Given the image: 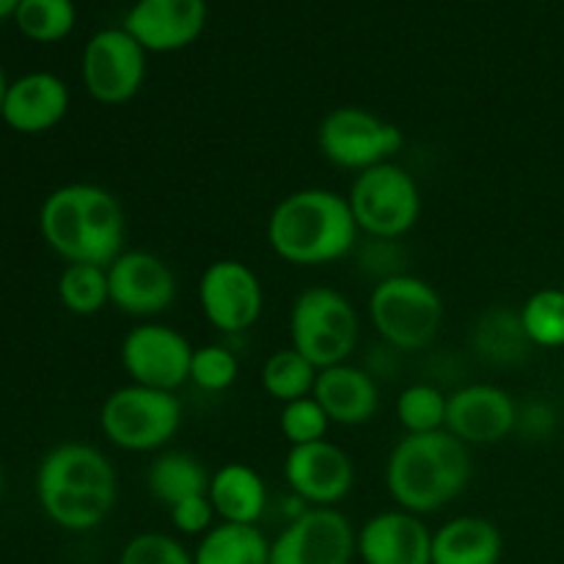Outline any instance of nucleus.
Here are the masks:
<instances>
[{
    "label": "nucleus",
    "mask_w": 564,
    "mask_h": 564,
    "mask_svg": "<svg viewBox=\"0 0 564 564\" xmlns=\"http://www.w3.org/2000/svg\"><path fill=\"white\" fill-rule=\"evenodd\" d=\"M39 231L66 264L108 268L127 251V215L119 198L94 182H69L47 193L39 209Z\"/></svg>",
    "instance_id": "1"
},
{
    "label": "nucleus",
    "mask_w": 564,
    "mask_h": 564,
    "mask_svg": "<svg viewBox=\"0 0 564 564\" xmlns=\"http://www.w3.org/2000/svg\"><path fill=\"white\" fill-rule=\"evenodd\" d=\"M36 499L44 516L66 532H91L113 512L119 477L97 446L66 441L42 457Z\"/></svg>",
    "instance_id": "2"
},
{
    "label": "nucleus",
    "mask_w": 564,
    "mask_h": 564,
    "mask_svg": "<svg viewBox=\"0 0 564 564\" xmlns=\"http://www.w3.org/2000/svg\"><path fill=\"white\" fill-rule=\"evenodd\" d=\"M347 196L328 187H303L281 198L268 218L275 257L295 268H323L345 259L358 242Z\"/></svg>",
    "instance_id": "3"
},
{
    "label": "nucleus",
    "mask_w": 564,
    "mask_h": 564,
    "mask_svg": "<svg viewBox=\"0 0 564 564\" xmlns=\"http://www.w3.org/2000/svg\"><path fill=\"white\" fill-rule=\"evenodd\" d=\"M471 482V452L449 430L402 435L386 460V488L400 510L430 516L444 510Z\"/></svg>",
    "instance_id": "4"
},
{
    "label": "nucleus",
    "mask_w": 564,
    "mask_h": 564,
    "mask_svg": "<svg viewBox=\"0 0 564 564\" xmlns=\"http://www.w3.org/2000/svg\"><path fill=\"white\" fill-rule=\"evenodd\" d=\"M369 317L389 347L416 352L433 345L444 325V301L430 281L411 273L378 279L369 292Z\"/></svg>",
    "instance_id": "5"
},
{
    "label": "nucleus",
    "mask_w": 564,
    "mask_h": 564,
    "mask_svg": "<svg viewBox=\"0 0 564 564\" xmlns=\"http://www.w3.org/2000/svg\"><path fill=\"white\" fill-rule=\"evenodd\" d=\"M358 314L334 286H308L295 297L290 312V347L317 369L350 361L358 345Z\"/></svg>",
    "instance_id": "6"
},
{
    "label": "nucleus",
    "mask_w": 564,
    "mask_h": 564,
    "mask_svg": "<svg viewBox=\"0 0 564 564\" xmlns=\"http://www.w3.org/2000/svg\"><path fill=\"white\" fill-rule=\"evenodd\" d=\"M182 427V402L174 391L127 383L99 408V430L124 452H158Z\"/></svg>",
    "instance_id": "7"
},
{
    "label": "nucleus",
    "mask_w": 564,
    "mask_h": 564,
    "mask_svg": "<svg viewBox=\"0 0 564 564\" xmlns=\"http://www.w3.org/2000/svg\"><path fill=\"white\" fill-rule=\"evenodd\" d=\"M347 202L358 231L375 240H397L408 235L422 215V191L411 171L394 160L356 174Z\"/></svg>",
    "instance_id": "8"
},
{
    "label": "nucleus",
    "mask_w": 564,
    "mask_h": 564,
    "mask_svg": "<svg viewBox=\"0 0 564 564\" xmlns=\"http://www.w3.org/2000/svg\"><path fill=\"white\" fill-rule=\"evenodd\" d=\"M405 135L394 121L358 105H341L323 116L317 127V149L330 165L345 171L375 169L394 160Z\"/></svg>",
    "instance_id": "9"
},
{
    "label": "nucleus",
    "mask_w": 564,
    "mask_h": 564,
    "mask_svg": "<svg viewBox=\"0 0 564 564\" xmlns=\"http://www.w3.org/2000/svg\"><path fill=\"white\" fill-rule=\"evenodd\" d=\"M80 75L94 102L124 105L147 80V50L124 28H105L86 42Z\"/></svg>",
    "instance_id": "10"
},
{
    "label": "nucleus",
    "mask_w": 564,
    "mask_h": 564,
    "mask_svg": "<svg viewBox=\"0 0 564 564\" xmlns=\"http://www.w3.org/2000/svg\"><path fill=\"white\" fill-rule=\"evenodd\" d=\"M196 347L185 334L163 323H141L121 339L119 361L130 383L160 391H176L191 383V361Z\"/></svg>",
    "instance_id": "11"
},
{
    "label": "nucleus",
    "mask_w": 564,
    "mask_h": 564,
    "mask_svg": "<svg viewBox=\"0 0 564 564\" xmlns=\"http://www.w3.org/2000/svg\"><path fill=\"white\" fill-rule=\"evenodd\" d=\"M202 314L220 334H246L264 312V290L253 268L240 259H218L198 279Z\"/></svg>",
    "instance_id": "12"
},
{
    "label": "nucleus",
    "mask_w": 564,
    "mask_h": 564,
    "mask_svg": "<svg viewBox=\"0 0 564 564\" xmlns=\"http://www.w3.org/2000/svg\"><path fill=\"white\" fill-rule=\"evenodd\" d=\"M356 529L336 507L301 510L270 543V564H350Z\"/></svg>",
    "instance_id": "13"
},
{
    "label": "nucleus",
    "mask_w": 564,
    "mask_h": 564,
    "mask_svg": "<svg viewBox=\"0 0 564 564\" xmlns=\"http://www.w3.org/2000/svg\"><path fill=\"white\" fill-rule=\"evenodd\" d=\"M110 306L130 317H158L176 301V275L163 257L132 248L108 264Z\"/></svg>",
    "instance_id": "14"
},
{
    "label": "nucleus",
    "mask_w": 564,
    "mask_h": 564,
    "mask_svg": "<svg viewBox=\"0 0 564 564\" xmlns=\"http://www.w3.org/2000/svg\"><path fill=\"white\" fill-rule=\"evenodd\" d=\"M284 479L292 494L312 507H334L356 485V468L341 446L325 441L290 446L284 457Z\"/></svg>",
    "instance_id": "15"
},
{
    "label": "nucleus",
    "mask_w": 564,
    "mask_h": 564,
    "mask_svg": "<svg viewBox=\"0 0 564 564\" xmlns=\"http://www.w3.org/2000/svg\"><path fill=\"white\" fill-rule=\"evenodd\" d=\"M516 400L494 383H468L452 391L446 430L466 446H494L518 427Z\"/></svg>",
    "instance_id": "16"
},
{
    "label": "nucleus",
    "mask_w": 564,
    "mask_h": 564,
    "mask_svg": "<svg viewBox=\"0 0 564 564\" xmlns=\"http://www.w3.org/2000/svg\"><path fill=\"white\" fill-rule=\"evenodd\" d=\"M207 25V0H138L124 17V31L147 53L191 47Z\"/></svg>",
    "instance_id": "17"
},
{
    "label": "nucleus",
    "mask_w": 564,
    "mask_h": 564,
    "mask_svg": "<svg viewBox=\"0 0 564 564\" xmlns=\"http://www.w3.org/2000/svg\"><path fill=\"white\" fill-rule=\"evenodd\" d=\"M356 554L364 564H433V532L422 516L397 507L358 529Z\"/></svg>",
    "instance_id": "18"
},
{
    "label": "nucleus",
    "mask_w": 564,
    "mask_h": 564,
    "mask_svg": "<svg viewBox=\"0 0 564 564\" xmlns=\"http://www.w3.org/2000/svg\"><path fill=\"white\" fill-rule=\"evenodd\" d=\"M69 113V88L53 72H28L9 83L0 119L20 135L55 130Z\"/></svg>",
    "instance_id": "19"
},
{
    "label": "nucleus",
    "mask_w": 564,
    "mask_h": 564,
    "mask_svg": "<svg viewBox=\"0 0 564 564\" xmlns=\"http://www.w3.org/2000/svg\"><path fill=\"white\" fill-rule=\"evenodd\" d=\"M312 397L328 413L330 424L341 427H361L372 422L380 408V389L375 378L367 369L352 367L350 361L319 369Z\"/></svg>",
    "instance_id": "20"
},
{
    "label": "nucleus",
    "mask_w": 564,
    "mask_h": 564,
    "mask_svg": "<svg viewBox=\"0 0 564 564\" xmlns=\"http://www.w3.org/2000/svg\"><path fill=\"white\" fill-rule=\"evenodd\" d=\"M505 538L488 518L460 516L433 532V564H499Z\"/></svg>",
    "instance_id": "21"
},
{
    "label": "nucleus",
    "mask_w": 564,
    "mask_h": 564,
    "mask_svg": "<svg viewBox=\"0 0 564 564\" xmlns=\"http://www.w3.org/2000/svg\"><path fill=\"white\" fill-rule=\"evenodd\" d=\"M209 501L220 523L257 527L268 507V488L257 468L246 463H226L209 477Z\"/></svg>",
    "instance_id": "22"
},
{
    "label": "nucleus",
    "mask_w": 564,
    "mask_h": 564,
    "mask_svg": "<svg viewBox=\"0 0 564 564\" xmlns=\"http://www.w3.org/2000/svg\"><path fill=\"white\" fill-rule=\"evenodd\" d=\"M196 564H270V540L259 527L215 523L193 554Z\"/></svg>",
    "instance_id": "23"
},
{
    "label": "nucleus",
    "mask_w": 564,
    "mask_h": 564,
    "mask_svg": "<svg viewBox=\"0 0 564 564\" xmlns=\"http://www.w3.org/2000/svg\"><path fill=\"white\" fill-rule=\"evenodd\" d=\"M209 477L213 474H207L198 457L187 455V452H163L149 466L147 488L160 505L171 510V507L191 499V496L207 494Z\"/></svg>",
    "instance_id": "24"
},
{
    "label": "nucleus",
    "mask_w": 564,
    "mask_h": 564,
    "mask_svg": "<svg viewBox=\"0 0 564 564\" xmlns=\"http://www.w3.org/2000/svg\"><path fill=\"white\" fill-rule=\"evenodd\" d=\"M474 347L482 358L494 364H518L529 352L532 341L523 334V325L518 312H488L479 317L474 328Z\"/></svg>",
    "instance_id": "25"
},
{
    "label": "nucleus",
    "mask_w": 564,
    "mask_h": 564,
    "mask_svg": "<svg viewBox=\"0 0 564 564\" xmlns=\"http://www.w3.org/2000/svg\"><path fill=\"white\" fill-rule=\"evenodd\" d=\"M317 372L319 369L308 358H303L295 347H286V350H275L264 361L262 389L275 402L286 405V402L312 397L314 383H317Z\"/></svg>",
    "instance_id": "26"
},
{
    "label": "nucleus",
    "mask_w": 564,
    "mask_h": 564,
    "mask_svg": "<svg viewBox=\"0 0 564 564\" xmlns=\"http://www.w3.org/2000/svg\"><path fill=\"white\" fill-rule=\"evenodd\" d=\"M518 317L532 347L543 350L564 347V290L560 286H543L532 292L518 308Z\"/></svg>",
    "instance_id": "27"
},
{
    "label": "nucleus",
    "mask_w": 564,
    "mask_h": 564,
    "mask_svg": "<svg viewBox=\"0 0 564 564\" xmlns=\"http://www.w3.org/2000/svg\"><path fill=\"white\" fill-rule=\"evenodd\" d=\"M58 301L77 317H94L110 303L108 268L99 264H66L58 275Z\"/></svg>",
    "instance_id": "28"
},
{
    "label": "nucleus",
    "mask_w": 564,
    "mask_h": 564,
    "mask_svg": "<svg viewBox=\"0 0 564 564\" xmlns=\"http://www.w3.org/2000/svg\"><path fill=\"white\" fill-rule=\"evenodd\" d=\"M14 22L31 42L53 44L69 36L77 22V9L72 0H22Z\"/></svg>",
    "instance_id": "29"
},
{
    "label": "nucleus",
    "mask_w": 564,
    "mask_h": 564,
    "mask_svg": "<svg viewBox=\"0 0 564 564\" xmlns=\"http://www.w3.org/2000/svg\"><path fill=\"white\" fill-rule=\"evenodd\" d=\"M449 394L433 383H413L397 397V419L408 435H424L446 430Z\"/></svg>",
    "instance_id": "30"
},
{
    "label": "nucleus",
    "mask_w": 564,
    "mask_h": 564,
    "mask_svg": "<svg viewBox=\"0 0 564 564\" xmlns=\"http://www.w3.org/2000/svg\"><path fill=\"white\" fill-rule=\"evenodd\" d=\"M237 375H240V361L235 352L224 345H202L193 350L191 361V383L196 389L218 394L235 386Z\"/></svg>",
    "instance_id": "31"
},
{
    "label": "nucleus",
    "mask_w": 564,
    "mask_h": 564,
    "mask_svg": "<svg viewBox=\"0 0 564 564\" xmlns=\"http://www.w3.org/2000/svg\"><path fill=\"white\" fill-rule=\"evenodd\" d=\"M279 427L281 435L290 441V446H303L314 444V441H325L330 419L314 397H303V400L281 405Z\"/></svg>",
    "instance_id": "32"
},
{
    "label": "nucleus",
    "mask_w": 564,
    "mask_h": 564,
    "mask_svg": "<svg viewBox=\"0 0 564 564\" xmlns=\"http://www.w3.org/2000/svg\"><path fill=\"white\" fill-rule=\"evenodd\" d=\"M119 564H196L193 554L176 538L163 532L135 534L121 549Z\"/></svg>",
    "instance_id": "33"
},
{
    "label": "nucleus",
    "mask_w": 564,
    "mask_h": 564,
    "mask_svg": "<svg viewBox=\"0 0 564 564\" xmlns=\"http://www.w3.org/2000/svg\"><path fill=\"white\" fill-rule=\"evenodd\" d=\"M169 516L176 532L191 534V538H204V534L215 527V518H218L207 494H198L180 501V505L171 507Z\"/></svg>",
    "instance_id": "34"
},
{
    "label": "nucleus",
    "mask_w": 564,
    "mask_h": 564,
    "mask_svg": "<svg viewBox=\"0 0 564 564\" xmlns=\"http://www.w3.org/2000/svg\"><path fill=\"white\" fill-rule=\"evenodd\" d=\"M20 3L22 0H0V22L3 20H14V14H17V9H20Z\"/></svg>",
    "instance_id": "35"
},
{
    "label": "nucleus",
    "mask_w": 564,
    "mask_h": 564,
    "mask_svg": "<svg viewBox=\"0 0 564 564\" xmlns=\"http://www.w3.org/2000/svg\"><path fill=\"white\" fill-rule=\"evenodd\" d=\"M6 91H9V80H6V72H3V66H0V110H3Z\"/></svg>",
    "instance_id": "36"
},
{
    "label": "nucleus",
    "mask_w": 564,
    "mask_h": 564,
    "mask_svg": "<svg viewBox=\"0 0 564 564\" xmlns=\"http://www.w3.org/2000/svg\"><path fill=\"white\" fill-rule=\"evenodd\" d=\"M0 494H3V468H0Z\"/></svg>",
    "instance_id": "37"
}]
</instances>
